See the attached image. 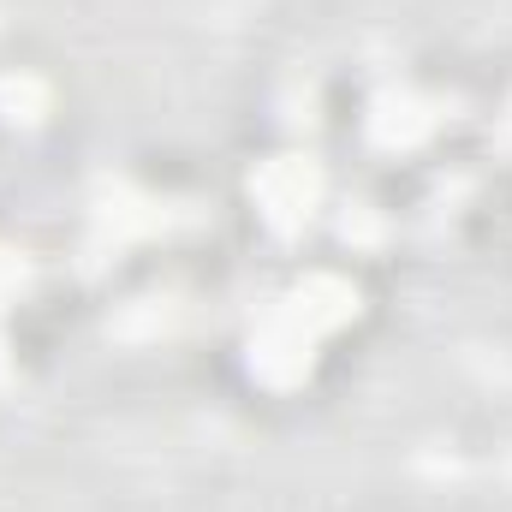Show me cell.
Returning <instances> with one entry per match:
<instances>
[{
    "label": "cell",
    "mask_w": 512,
    "mask_h": 512,
    "mask_svg": "<svg viewBox=\"0 0 512 512\" xmlns=\"http://www.w3.org/2000/svg\"><path fill=\"white\" fill-rule=\"evenodd\" d=\"M251 191H256V209L268 215V227L298 233L322 203V167L310 155H274V161L256 167Z\"/></svg>",
    "instance_id": "cell-1"
},
{
    "label": "cell",
    "mask_w": 512,
    "mask_h": 512,
    "mask_svg": "<svg viewBox=\"0 0 512 512\" xmlns=\"http://www.w3.org/2000/svg\"><path fill=\"white\" fill-rule=\"evenodd\" d=\"M0 376H6V358H0Z\"/></svg>",
    "instance_id": "cell-7"
},
{
    "label": "cell",
    "mask_w": 512,
    "mask_h": 512,
    "mask_svg": "<svg viewBox=\"0 0 512 512\" xmlns=\"http://www.w3.org/2000/svg\"><path fill=\"white\" fill-rule=\"evenodd\" d=\"M48 114V84L30 72H6L0 78V120L6 126H36Z\"/></svg>",
    "instance_id": "cell-5"
},
{
    "label": "cell",
    "mask_w": 512,
    "mask_h": 512,
    "mask_svg": "<svg viewBox=\"0 0 512 512\" xmlns=\"http://www.w3.org/2000/svg\"><path fill=\"white\" fill-rule=\"evenodd\" d=\"M280 310L304 328V334H328V328H340V322H352L358 316V286L346 280V274H304L286 298H280Z\"/></svg>",
    "instance_id": "cell-3"
},
{
    "label": "cell",
    "mask_w": 512,
    "mask_h": 512,
    "mask_svg": "<svg viewBox=\"0 0 512 512\" xmlns=\"http://www.w3.org/2000/svg\"><path fill=\"white\" fill-rule=\"evenodd\" d=\"M429 131H435V108L423 96H405V90H387L382 102H376V114H370V137L382 149H411Z\"/></svg>",
    "instance_id": "cell-4"
},
{
    "label": "cell",
    "mask_w": 512,
    "mask_h": 512,
    "mask_svg": "<svg viewBox=\"0 0 512 512\" xmlns=\"http://www.w3.org/2000/svg\"><path fill=\"white\" fill-rule=\"evenodd\" d=\"M18 286H24V262H18L12 251H0V304H6Z\"/></svg>",
    "instance_id": "cell-6"
},
{
    "label": "cell",
    "mask_w": 512,
    "mask_h": 512,
    "mask_svg": "<svg viewBox=\"0 0 512 512\" xmlns=\"http://www.w3.org/2000/svg\"><path fill=\"white\" fill-rule=\"evenodd\" d=\"M310 346H316V334H304V328L274 304L268 322L256 328V340H251V370L268 387H292V382L310 376Z\"/></svg>",
    "instance_id": "cell-2"
}]
</instances>
